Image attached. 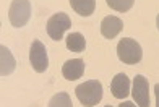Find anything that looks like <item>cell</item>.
I'll return each mask as SVG.
<instances>
[{"label": "cell", "mask_w": 159, "mask_h": 107, "mask_svg": "<svg viewBox=\"0 0 159 107\" xmlns=\"http://www.w3.org/2000/svg\"><path fill=\"white\" fill-rule=\"evenodd\" d=\"M70 26H71L70 16L67 15V13H63V11H59V13H55V15H52L49 18L46 29H47V34H49L50 39L60 41L63 38L65 31H67Z\"/></svg>", "instance_id": "obj_4"}, {"label": "cell", "mask_w": 159, "mask_h": 107, "mask_svg": "<svg viewBox=\"0 0 159 107\" xmlns=\"http://www.w3.org/2000/svg\"><path fill=\"white\" fill-rule=\"evenodd\" d=\"M30 62L33 68L38 71V73H44L49 67V59H47V51L46 46L42 44L41 41H33L31 44V51H30Z\"/></svg>", "instance_id": "obj_5"}, {"label": "cell", "mask_w": 159, "mask_h": 107, "mask_svg": "<svg viewBox=\"0 0 159 107\" xmlns=\"http://www.w3.org/2000/svg\"><path fill=\"white\" fill-rule=\"evenodd\" d=\"M106 107H112V105H106Z\"/></svg>", "instance_id": "obj_18"}, {"label": "cell", "mask_w": 159, "mask_h": 107, "mask_svg": "<svg viewBox=\"0 0 159 107\" xmlns=\"http://www.w3.org/2000/svg\"><path fill=\"white\" fill-rule=\"evenodd\" d=\"M83 73H84V62L81 59L67 60L62 67V75H63L65 80H68V81H73V80L81 78Z\"/></svg>", "instance_id": "obj_8"}, {"label": "cell", "mask_w": 159, "mask_h": 107, "mask_svg": "<svg viewBox=\"0 0 159 107\" xmlns=\"http://www.w3.org/2000/svg\"><path fill=\"white\" fill-rule=\"evenodd\" d=\"M75 92L81 105L93 107V105H98L101 102V99H102V84L98 80H89L76 86Z\"/></svg>", "instance_id": "obj_1"}, {"label": "cell", "mask_w": 159, "mask_h": 107, "mask_svg": "<svg viewBox=\"0 0 159 107\" xmlns=\"http://www.w3.org/2000/svg\"><path fill=\"white\" fill-rule=\"evenodd\" d=\"M49 107H73L71 99L67 92H57V94L50 99Z\"/></svg>", "instance_id": "obj_13"}, {"label": "cell", "mask_w": 159, "mask_h": 107, "mask_svg": "<svg viewBox=\"0 0 159 107\" xmlns=\"http://www.w3.org/2000/svg\"><path fill=\"white\" fill-rule=\"evenodd\" d=\"M119 107H136V105H135L133 102H128V101H127V102H122Z\"/></svg>", "instance_id": "obj_16"}, {"label": "cell", "mask_w": 159, "mask_h": 107, "mask_svg": "<svg viewBox=\"0 0 159 107\" xmlns=\"http://www.w3.org/2000/svg\"><path fill=\"white\" fill-rule=\"evenodd\" d=\"M70 5L80 16H89L94 13L96 0H70Z\"/></svg>", "instance_id": "obj_11"}, {"label": "cell", "mask_w": 159, "mask_h": 107, "mask_svg": "<svg viewBox=\"0 0 159 107\" xmlns=\"http://www.w3.org/2000/svg\"><path fill=\"white\" fill-rule=\"evenodd\" d=\"M111 91H112L114 97L125 99L130 94V80H128V76L125 73H117L112 80Z\"/></svg>", "instance_id": "obj_9"}, {"label": "cell", "mask_w": 159, "mask_h": 107, "mask_svg": "<svg viewBox=\"0 0 159 107\" xmlns=\"http://www.w3.org/2000/svg\"><path fill=\"white\" fill-rule=\"evenodd\" d=\"M122 29H124V21L117 16H106L101 21V34H102L106 39L117 38Z\"/></svg>", "instance_id": "obj_7"}, {"label": "cell", "mask_w": 159, "mask_h": 107, "mask_svg": "<svg viewBox=\"0 0 159 107\" xmlns=\"http://www.w3.org/2000/svg\"><path fill=\"white\" fill-rule=\"evenodd\" d=\"M117 55L119 59L127 63V65H135V63L141 62L143 59V51L141 46L132 38H124L119 41L117 44Z\"/></svg>", "instance_id": "obj_2"}, {"label": "cell", "mask_w": 159, "mask_h": 107, "mask_svg": "<svg viewBox=\"0 0 159 107\" xmlns=\"http://www.w3.org/2000/svg\"><path fill=\"white\" fill-rule=\"evenodd\" d=\"M156 26H157V29H159V15H157V18H156Z\"/></svg>", "instance_id": "obj_17"}, {"label": "cell", "mask_w": 159, "mask_h": 107, "mask_svg": "<svg viewBox=\"0 0 159 107\" xmlns=\"http://www.w3.org/2000/svg\"><path fill=\"white\" fill-rule=\"evenodd\" d=\"M154 94H156V107H159V83L154 86Z\"/></svg>", "instance_id": "obj_15"}, {"label": "cell", "mask_w": 159, "mask_h": 107, "mask_svg": "<svg viewBox=\"0 0 159 107\" xmlns=\"http://www.w3.org/2000/svg\"><path fill=\"white\" fill-rule=\"evenodd\" d=\"M106 2H107V5H109L112 10L125 13V11H128L133 7L135 0H106Z\"/></svg>", "instance_id": "obj_14"}, {"label": "cell", "mask_w": 159, "mask_h": 107, "mask_svg": "<svg viewBox=\"0 0 159 107\" xmlns=\"http://www.w3.org/2000/svg\"><path fill=\"white\" fill-rule=\"evenodd\" d=\"M149 86L148 80L143 75H136L133 78V101L140 107H149Z\"/></svg>", "instance_id": "obj_6"}, {"label": "cell", "mask_w": 159, "mask_h": 107, "mask_svg": "<svg viewBox=\"0 0 159 107\" xmlns=\"http://www.w3.org/2000/svg\"><path fill=\"white\" fill-rule=\"evenodd\" d=\"M31 18V3L30 0H13L8 10V20L11 26L23 28Z\"/></svg>", "instance_id": "obj_3"}, {"label": "cell", "mask_w": 159, "mask_h": 107, "mask_svg": "<svg viewBox=\"0 0 159 107\" xmlns=\"http://www.w3.org/2000/svg\"><path fill=\"white\" fill-rule=\"evenodd\" d=\"M16 67L15 57L10 52L8 47L2 46L0 47V75L2 76H8L13 73V70Z\"/></svg>", "instance_id": "obj_10"}, {"label": "cell", "mask_w": 159, "mask_h": 107, "mask_svg": "<svg viewBox=\"0 0 159 107\" xmlns=\"http://www.w3.org/2000/svg\"><path fill=\"white\" fill-rule=\"evenodd\" d=\"M67 47L71 52H83L86 49V41L83 38V34L80 33H71L67 38Z\"/></svg>", "instance_id": "obj_12"}]
</instances>
